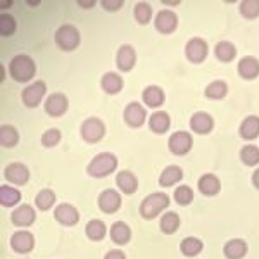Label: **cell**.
I'll return each mask as SVG.
<instances>
[{"label": "cell", "instance_id": "obj_1", "mask_svg": "<svg viewBox=\"0 0 259 259\" xmlns=\"http://www.w3.org/2000/svg\"><path fill=\"white\" fill-rule=\"evenodd\" d=\"M9 73H11V76L19 83L30 81L33 80V76H35V73H36L35 61H33L30 56L19 54V56H16L14 59L11 61Z\"/></svg>", "mask_w": 259, "mask_h": 259}, {"label": "cell", "instance_id": "obj_2", "mask_svg": "<svg viewBox=\"0 0 259 259\" xmlns=\"http://www.w3.org/2000/svg\"><path fill=\"white\" fill-rule=\"evenodd\" d=\"M169 206V197L164 192H156V194H150L149 197H145L140 204V214L145 220H152L157 214L166 209Z\"/></svg>", "mask_w": 259, "mask_h": 259}, {"label": "cell", "instance_id": "obj_3", "mask_svg": "<svg viewBox=\"0 0 259 259\" xmlns=\"http://www.w3.org/2000/svg\"><path fill=\"white\" fill-rule=\"evenodd\" d=\"M116 168H118V159H116L114 154L104 152V154H99L97 157H94V161L89 164L87 171H89V175L94 178H104V177H107V175H111Z\"/></svg>", "mask_w": 259, "mask_h": 259}, {"label": "cell", "instance_id": "obj_4", "mask_svg": "<svg viewBox=\"0 0 259 259\" xmlns=\"http://www.w3.org/2000/svg\"><path fill=\"white\" fill-rule=\"evenodd\" d=\"M56 44L61 50L71 52L80 45V31L73 24H62L56 31Z\"/></svg>", "mask_w": 259, "mask_h": 259}, {"label": "cell", "instance_id": "obj_5", "mask_svg": "<svg viewBox=\"0 0 259 259\" xmlns=\"http://www.w3.org/2000/svg\"><path fill=\"white\" fill-rule=\"evenodd\" d=\"M106 133V126L104 123L97 118H89L87 121H83L81 124V137L85 139L87 142H99L100 139L104 137Z\"/></svg>", "mask_w": 259, "mask_h": 259}, {"label": "cell", "instance_id": "obj_6", "mask_svg": "<svg viewBox=\"0 0 259 259\" xmlns=\"http://www.w3.org/2000/svg\"><path fill=\"white\" fill-rule=\"evenodd\" d=\"M192 144H194V140H192V135L187 132H177L173 133V135L169 137V150L173 154H177V156H183V154H187L189 150L192 149Z\"/></svg>", "mask_w": 259, "mask_h": 259}, {"label": "cell", "instance_id": "obj_7", "mask_svg": "<svg viewBox=\"0 0 259 259\" xmlns=\"http://www.w3.org/2000/svg\"><path fill=\"white\" fill-rule=\"evenodd\" d=\"M45 90H47V87H45L44 81H35V83H31L30 87H26V89L23 90V95H21L24 106H28V107L38 106L45 95Z\"/></svg>", "mask_w": 259, "mask_h": 259}, {"label": "cell", "instance_id": "obj_8", "mask_svg": "<svg viewBox=\"0 0 259 259\" xmlns=\"http://www.w3.org/2000/svg\"><path fill=\"white\" fill-rule=\"evenodd\" d=\"M207 44L202 38H192L185 47V54H187V59L194 64H199L207 57Z\"/></svg>", "mask_w": 259, "mask_h": 259}, {"label": "cell", "instance_id": "obj_9", "mask_svg": "<svg viewBox=\"0 0 259 259\" xmlns=\"http://www.w3.org/2000/svg\"><path fill=\"white\" fill-rule=\"evenodd\" d=\"M68 106L69 102L64 94H52L45 100V111H47L49 116H54V118H59V116L64 114L68 111Z\"/></svg>", "mask_w": 259, "mask_h": 259}, {"label": "cell", "instance_id": "obj_10", "mask_svg": "<svg viewBox=\"0 0 259 259\" xmlns=\"http://www.w3.org/2000/svg\"><path fill=\"white\" fill-rule=\"evenodd\" d=\"M99 207L107 214H112L121 207V195L116 190H104L102 194L99 195Z\"/></svg>", "mask_w": 259, "mask_h": 259}, {"label": "cell", "instance_id": "obj_11", "mask_svg": "<svg viewBox=\"0 0 259 259\" xmlns=\"http://www.w3.org/2000/svg\"><path fill=\"white\" fill-rule=\"evenodd\" d=\"M145 118H147V112H145V109L139 102L128 104L126 109H124V121L133 128L142 126V124L145 123Z\"/></svg>", "mask_w": 259, "mask_h": 259}, {"label": "cell", "instance_id": "obj_12", "mask_svg": "<svg viewBox=\"0 0 259 259\" xmlns=\"http://www.w3.org/2000/svg\"><path fill=\"white\" fill-rule=\"evenodd\" d=\"M177 26H178V18L173 11L164 9L156 16V28L159 33L168 35V33H173L175 30H177Z\"/></svg>", "mask_w": 259, "mask_h": 259}, {"label": "cell", "instance_id": "obj_13", "mask_svg": "<svg viewBox=\"0 0 259 259\" xmlns=\"http://www.w3.org/2000/svg\"><path fill=\"white\" fill-rule=\"evenodd\" d=\"M137 62V52L132 45H121L116 56V64L121 71H132V68Z\"/></svg>", "mask_w": 259, "mask_h": 259}, {"label": "cell", "instance_id": "obj_14", "mask_svg": "<svg viewBox=\"0 0 259 259\" xmlns=\"http://www.w3.org/2000/svg\"><path fill=\"white\" fill-rule=\"evenodd\" d=\"M54 216L59 223L66 225V227H73V225L78 223L80 220V214H78L76 207H73L71 204H61V206L56 207L54 211Z\"/></svg>", "mask_w": 259, "mask_h": 259}, {"label": "cell", "instance_id": "obj_15", "mask_svg": "<svg viewBox=\"0 0 259 259\" xmlns=\"http://www.w3.org/2000/svg\"><path fill=\"white\" fill-rule=\"evenodd\" d=\"M11 245L16 252L24 254V252H30L35 245V239L30 232H16L14 235L11 237Z\"/></svg>", "mask_w": 259, "mask_h": 259}, {"label": "cell", "instance_id": "obj_16", "mask_svg": "<svg viewBox=\"0 0 259 259\" xmlns=\"http://www.w3.org/2000/svg\"><path fill=\"white\" fill-rule=\"evenodd\" d=\"M6 178L11 183H16V185H24L30 180V171L21 162H14V164L6 168Z\"/></svg>", "mask_w": 259, "mask_h": 259}, {"label": "cell", "instance_id": "obj_17", "mask_svg": "<svg viewBox=\"0 0 259 259\" xmlns=\"http://www.w3.org/2000/svg\"><path fill=\"white\" fill-rule=\"evenodd\" d=\"M190 126L195 133L206 135V133H209L214 128V121H212V118L207 112H195L190 118Z\"/></svg>", "mask_w": 259, "mask_h": 259}, {"label": "cell", "instance_id": "obj_18", "mask_svg": "<svg viewBox=\"0 0 259 259\" xmlns=\"http://www.w3.org/2000/svg\"><path fill=\"white\" fill-rule=\"evenodd\" d=\"M239 74L244 78V80H254V78H257L259 76V61L252 56L242 57L239 62Z\"/></svg>", "mask_w": 259, "mask_h": 259}, {"label": "cell", "instance_id": "obj_19", "mask_svg": "<svg viewBox=\"0 0 259 259\" xmlns=\"http://www.w3.org/2000/svg\"><path fill=\"white\" fill-rule=\"evenodd\" d=\"M35 209L31 206H19L18 209L12 212V223L18 225V227H30V225L35 221Z\"/></svg>", "mask_w": 259, "mask_h": 259}, {"label": "cell", "instance_id": "obj_20", "mask_svg": "<svg viewBox=\"0 0 259 259\" xmlns=\"http://www.w3.org/2000/svg\"><path fill=\"white\" fill-rule=\"evenodd\" d=\"M111 239L114 244L118 245H124L128 244L130 239H132V230L126 223H123V221H116L114 225L111 227Z\"/></svg>", "mask_w": 259, "mask_h": 259}, {"label": "cell", "instance_id": "obj_21", "mask_svg": "<svg viewBox=\"0 0 259 259\" xmlns=\"http://www.w3.org/2000/svg\"><path fill=\"white\" fill-rule=\"evenodd\" d=\"M169 124H171L169 114L164 111L154 112V114L149 118V126L154 133H166L169 130Z\"/></svg>", "mask_w": 259, "mask_h": 259}, {"label": "cell", "instance_id": "obj_22", "mask_svg": "<svg viewBox=\"0 0 259 259\" xmlns=\"http://www.w3.org/2000/svg\"><path fill=\"white\" fill-rule=\"evenodd\" d=\"M116 183H118L121 192H124V194H128V195L137 192V187H139V180H137V177L132 171H121V173H118Z\"/></svg>", "mask_w": 259, "mask_h": 259}, {"label": "cell", "instance_id": "obj_23", "mask_svg": "<svg viewBox=\"0 0 259 259\" xmlns=\"http://www.w3.org/2000/svg\"><path fill=\"white\" fill-rule=\"evenodd\" d=\"M240 137L245 140H254L259 135V116H249L240 124Z\"/></svg>", "mask_w": 259, "mask_h": 259}, {"label": "cell", "instance_id": "obj_24", "mask_svg": "<svg viewBox=\"0 0 259 259\" xmlns=\"http://www.w3.org/2000/svg\"><path fill=\"white\" fill-rule=\"evenodd\" d=\"M223 252L228 259H242L245 254H247V244L240 239H233V240L227 242Z\"/></svg>", "mask_w": 259, "mask_h": 259}, {"label": "cell", "instance_id": "obj_25", "mask_svg": "<svg viewBox=\"0 0 259 259\" xmlns=\"http://www.w3.org/2000/svg\"><path fill=\"white\" fill-rule=\"evenodd\" d=\"M100 85H102V90L106 92V94H118V92L123 89V78L119 76V74L116 73H106L102 76V81H100Z\"/></svg>", "mask_w": 259, "mask_h": 259}, {"label": "cell", "instance_id": "obj_26", "mask_svg": "<svg viewBox=\"0 0 259 259\" xmlns=\"http://www.w3.org/2000/svg\"><path fill=\"white\" fill-rule=\"evenodd\" d=\"M142 97H144V102L147 104L149 107H159L162 106V102H164L166 95L159 87H147V89L144 90V94H142Z\"/></svg>", "mask_w": 259, "mask_h": 259}, {"label": "cell", "instance_id": "obj_27", "mask_svg": "<svg viewBox=\"0 0 259 259\" xmlns=\"http://www.w3.org/2000/svg\"><path fill=\"white\" fill-rule=\"evenodd\" d=\"M199 190L204 195H216L221 190V183L214 175H204L199 180Z\"/></svg>", "mask_w": 259, "mask_h": 259}, {"label": "cell", "instance_id": "obj_28", "mask_svg": "<svg viewBox=\"0 0 259 259\" xmlns=\"http://www.w3.org/2000/svg\"><path fill=\"white\" fill-rule=\"evenodd\" d=\"M183 178V171L180 166H168L159 177V185L161 187H173L175 183L180 182Z\"/></svg>", "mask_w": 259, "mask_h": 259}, {"label": "cell", "instance_id": "obj_29", "mask_svg": "<svg viewBox=\"0 0 259 259\" xmlns=\"http://www.w3.org/2000/svg\"><path fill=\"white\" fill-rule=\"evenodd\" d=\"M202 247H204V244L199 239H195V237H187V239H183L182 244H180V250H182V254L187 257H195L197 254L202 252Z\"/></svg>", "mask_w": 259, "mask_h": 259}, {"label": "cell", "instance_id": "obj_30", "mask_svg": "<svg viewBox=\"0 0 259 259\" xmlns=\"http://www.w3.org/2000/svg\"><path fill=\"white\" fill-rule=\"evenodd\" d=\"M19 200H21L19 190L12 189V187H9V185H2V187H0V202H2L4 207L16 206Z\"/></svg>", "mask_w": 259, "mask_h": 259}, {"label": "cell", "instance_id": "obj_31", "mask_svg": "<svg viewBox=\"0 0 259 259\" xmlns=\"http://www.w3.org/2000/svg\"><path fill=\"white\" fill-rule=\"evenodd\" d=\"M214 54L221 62H230V61L235 59L237 49H235V45L230 44V41H220L214 49Z\"/></svg>", "mask_w": 259, "mask_h": 259}, {"label": "cell", "instance_id": "obj_32", "mask_svg": "<svg viewBox=\"0 0 259 259\" xmlns=\"http://www.w3.org/2000/svg\"><path fill=\"white\" fill-rule=\"evenodd\" d=\"M85 232H87V235H89L90 240L99 242V240H102L104 237H106L107 230H106V225H104L100 220H92V221L87 223Z\"/></svg>", "mask_w": 259, "mask_h": 259}, {"label": "cell", "instance_id": "obj_33", "mask_svg": "<svg viewBox=\"0 0 259 259\" xmlns=\"http://www.w3.org/2000/svg\"><path fill=\"white\" fill-rule=\"evenodd\" d=\"M0 142H2L4 147H14L19 142L18 130L14 126H9V124H2V128H0Z\"/></svg>", "mask_w": 259, "mask_h": 259}, {"label": "cell", "instance_id": "obj_34", "mask_svg": "<svg viewBox=\"0 0 259 259\" xmlns=\"http://www.w3.org/2000/svg\"><path fill=\"white\" fill-rule=\"evenodd\" d=\"M180 227V216L177 212H166L161 218V230L166 233V235H171L175 233Z\"/></svg>", "mask_w": 259, "mask_h": 259}, {"label": "cell", "instance_id": "obj_35", "mask_svg": "<svg viewBox=\"0 0 259 259\" xmlns=\"http://www.w3.org/2000/svg\"><path fill=\"white\" fill-rule=\"evenodd\" d=\"M56 202V194H54L52 190H49V189H45V190H41L38 195L35 197V204H36V207L41 211H47L52 207V204Z\"/></svg>", "mask_w": 259, "mask_h": 259}, {"label": "cell", "instance_id": "obj_36", "mask_svg": "<svg viewBox=\"0 0 259 259\" xmlns=\"http://www.w3.org/2000/svg\"><path fill=\"white\" fill-rule=\"evenodd\" d=\"M240 159L247 166L259 164V149L256 145H245V147L240 150Z\"/></svg>", "mask_w": 259, "mask_h": 259}, {"label": "cell", "instance_id": "obj_37", "mask_svg": "<svg viewBox=\"0 0 259 259\" xmlns=\"http://www.w3.org/2000/svg\"><path fill=\"white\" fill-rule=\"evenodd\" d=\"M227 94H228V87H227V83L221 80L209 83L206 89V97H209V99H223Z\"/></svg>", "mask_w": 259, "mask_h": 259}, {"label": "cell", "instance_id": "obj_38", "mask_svg": "<svg viewBox=\"0 0 259 259\" xmlns=\"http://www.w3.org/2000/svg\"><path fill=\"white\" fill-rule=\"evenodd\" d=\"M240 14L247 19H254L259 16V0H245L240 2Z\"/></svg>", "mask_w": 259, "mask_h": 259}, {"label": "cell", "instance_id": "obj_39", "mask_svg": "<svg viewBox=\"0 0 259 259\" xmlns=\"http://www.w3.org/2000/svg\"><path fill=\"white\" fill-rule=\"evenodd\" d=\"M133 14H135V19L139 21L140 24H147L150 18H152V7L145 2H140L135 6V12H133Z\"/></svg>", "mask_w": 259, "mask_h": 259}, {"label": "cell", "instance_id": "obj_40", "mask_svg": "<svg viewBox=\"0 0 259 259\" xmlns=\"http://www.w3.org/2000/svg\"><path fill=\"white\" fill-rule=\"evenodd\" d=\"M175 200H177L178 204H182V206H187V204H190L192 200H194V190L187 185L178 187V189L175 190Z\"/></svg>", "mask_w": 259, "mask_h": 259}, {"label": "cell", "instance_id": "obj_41", "mask_svg": "<svg viewBox=\"0 0 259 259\" xmlns=\"http://www.w3.org/2000/svg\"><path fill=\"white\" fill-rule=\"evenodd\" d=\"M16 31V19L11 14H0V33L2 36H11Z\"/></svg>", "mask_w": 259, "mask_h": 259}, {"label": "cell", "instance_id": "obj_42", "mask_svg": "<svg viewBox=\"0 0 259 259\" xmlns=\"http://www.w3.org/2000/svg\"><path fill=\"white\" fill-rule=\"evenodd\" d=\"M59 142H61V132L56 128L47 130V132L41 135V145H44V147H56Z\"/></svg>", "mask_w": 259, "mask_h": 259}, {"label": "cell", "instance_id": "obj_43", "mask_svg": "<svg viewBox=\"0 0 259 259\" xmlns=\"http://www.w3.org/2000/svg\"><path fill=\"white\" fill-rule=\"evenodd\" d=\"M100 4H102L104 9L111 11V12H114L123 7V0H104V2H100Z\"/></svg>", "mask_w": 259, "mask_h": 259}, {"label": "cell", "instance_id": "obj_44", "mask_svg": "<svg viewBox=\"0 0 259 259\" xmlns=\"http://www.w3.org/2000/svg\"><path fill=\"white\" fill-rule=\"evenodd\" d=\"M104 259H126V256H124V252H121V250L114 249V250H109Z\"/></svg>", "mask_w": 259, "mask_h": 259}, {"label": "cell", "instance_id": "obj_45", "mask_svg": "<svg viewBox=\"0 0 259 259\" xmlns=\"http://www.w3.org/2000/svg\"><path fill=\"white\" fill-rule=\"evenodd\" d=\"M252 183H254V187L256 189H259V168L254 171V175H252Z\"/></svg>", "mask_w": 259, "mask_h": 259}, {"label": "cell", "instance_id": "obj_46", "mask_svg": "<svg viewBox=\"0 0 259 259\" xmlns=\"http://www.w3.org/2000/svg\"><path fill=\"white\" fill-rule=\"evenodd\" d=\"M78 4H80L81 7H94L95 6V2H83V0H80Z\"/></svg>", "mask_w": 259, "mask_h": 259}]
</instances>
